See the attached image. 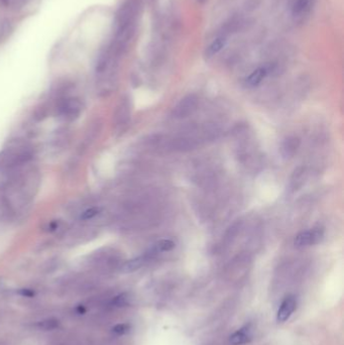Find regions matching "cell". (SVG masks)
<instances>
[{
  "label": "cell",
  "instance_id": "obj_1",
  "mask_svg": "<svg viewBox=\"0 0 344 345\" xmlns=\"http://www.w3.org/2000/svg\"><path fill=\"white\" fill-rule=\"evenodd\" d=\"M139 8L138 0H128L120 6L117 11L115 22L117 31L126 30L131 26H134V20Z\"/></svg>",
  "mask_w": 344,
  "mask_h": 345
},
{
  "label": "cell",
  "instance_id": "obj_2",
  "mask_svg": "<svg viewBox=\"0 0 344 345\" xmlns=\"http://www.w3.org/2000/svg\"><path fill=\"white\" fill-rule=\"evenodd\" d=\"M324 238V229L322 227H316L311 230L303 231L299 233L294 239V245L297 249H304L307 246L321 242Z\"/></svg>",
  "mask_w": 344,
  "mask_h": 345
},
{
  "label": "cell",
  "instance_id": "obj_3",
  "mask_svg": "<svg viewBox=\"0 0 344 345\" xmlns=\"http://www.w3.org/2000/svg\"><path fill=\"white\" fill-rule=\"evenodd\" d=\"M296 306H297V301L294 296L290 295L288 297H286L282 302L281 307L278 311V315H277L278 322L280 323L286 322L287 320L292 316L294 311L296 310Z\"/></svg>",
  "mask_w": 344,
  "mask_h": 345
},
{
  "label": "cell",
  "instance_id": "obj_4",
  "mask_svg": "<svg viewBox=\"0 0 344 345\" xmlns=\"http://www.w3.org/2000/svg\"><path fill=\"white\" fill-rule=\"evenodd\" d=\"M198 99L195 96H188L177 105L174 110V114L177 117H186L192 114L197 107Z\"/></svg>",
  "mask_w": 344,
  "mask_h": 345
},
{
  "label": "cell",
  "instance_id": "obj_5",
  "mask_svg": "<svg viewBox=\"0 0 344 345\" xmlns=\"http://www.w3.org/2000/svg\"><path fill=\"white\" fill-rule=\"evenodd\" d=\"M312 7V0H294L292 5V15L295 21H302L307 16Z\"/></svg>",
  "mask_w": 344,
  "mask_h": 345
},
{
  "label": "cell",
  "instance_id": "obj_6",
  "mask_svg": "<svg viewBox=\"0 0 344 345\" xmlns=\"http://www.w3.org/2000/svg\"><path fill=\"white\" fill-rule=\"evenodd\" d=\"M272 70L273 68L271 66H263L258 68L247 78L245 84H247L248 87H256L259 85Z\"/></svg>",
  "mask_w": 344,
  "mask_h": 345
},
{
  "label": "cell",
  "instance_id": "obj_7",
  "mask_svg": "<svg viewBox=\"0 0 344 345\" xmlns=\"http://www.w3.org/2000/svg\"><path fill=\"white\" fill-rule=\"evenodd\" d=\"M252 337L251 328L249 326H244L230 336L229 342L231 345H243L249 343L252 340Z\"/></svg>",
  "mask_w": 344,
  "mask_h": 345
},
{
  "label": "cell",
  "instance_id": "obj_8",
  "mask_svg": "<svg viewBox=\"0 0 344 345\" xmlns=\"http://www.w3.org/2000/svg\"><path fill=\"white\" fill-rule=\"evenodd\" d=\"M153 255L150 253V254H146L144 256H140V257H137L135 259H132L122 265L121 270L124 273H132V272H134V270H137L138 268H140L147 260L150 259V258Z\"/></svg>",
  "mask_w": 344,
  "mask_h": 345
},
{
  "label": "cell",
  "instance_id": "obj_9",
  "mask_svg": "<svg viewBox=\"0 0 344 345\" xmlns=\"http://www.w3.org/2000/svg\"><path fill=\"white\" fill-rule=\"evenodd\" d=\"M300 146V139L297 137H288L282 144V155L284 158H292L296 154L298 147Z\"/></svg>",
  "mask_w": 344,
  "mask_h": 345
},
{
  "label": "cell",
  "instance_id": "obj_10",
  "mask_svg": "<svg viewBox=\"0 0 344 345\" xmlns=\"http://www.w3.org/2000/svg\"><path fill=\"white\" fill-rule=\"evenodd\" d=\"M227 43V39L224 36H220L218 38H216L206 48L205 51V57L207 59H210L212 57H214L215 55H217L222 48L226 45Z\"/></svg>",
  "mask_w": 344,
  "mask_h": 345
},
{
  "label": "cell",
  "instance_id": "obj_11",
  "mask_svg": "<svg viewBox=\"0 0 344 345\" xmlns=\"http://www.w3.org/2000/svg\"><path fill=\"white\" fill-rule=\"evenodd\" d=\"M175 248V243L173 240L170 239H163L160 240L159 242L156 243V245L151 251L153 254H158V253H163V252H170Z\"/></svg>",
  "mask_w": 344,
  "mask_h": 345
},
{
  "label": "cell",
  "instance_id": "obj_12",
  "mask_svg": "<svg viewBox=\"0 0 344 345\" xmlns=\"http://www.w3.org/2000/svg\"><path fill=\"white\" fill-rule=\"evenodd\" d=\"M38 328L40 330L43 331H50V330H55L60 326V322L57 319H45L43 321L38 323Z\"/></svg>",
  "mask_w": 344,
  "mask_h": 345
},
{
  "label": "cell",
  "instance_id": "obj_13",
  "mask_svg": "<svg viewBox=\"0 0 344 345\" xmlns=\"http://www.w3.org/2000/svg\"><path fill=\"white\" fill-rule=\"evenodd\" d=\"M129 298L127 294H120L113 298L110 304L112 307H124L129 304Z\"/></svg>",
  "mask_w": 344,
  "mask_h": 345
},
{
  "label": "cell",
  "instance_id": "obj_14",
  "mask_svg": "<svg viewBox=\"0 0 344 345\" xmlns=\"http://www.w3.org/2000/svg\"><path fill=\"white\" fill-rule=\"evenodd\" d=\"M129 326L128 324H118L113 328V333L117 335H124L127 332H129Z\"/></svg>",
  "mask_w": 344,
  "mask_h": 345
},
{
  "label": "cell",
  "instance_id": "obj_15",
  "mask_svg": "<svg viewBox=\"0 0 344 345\" xmlns=\"http://www.w3.org/2000/svg\"><path fill=\"white\" fill-rule=\"evenodd\" d=\"M98 212H99V210H98L97 208H91V209H88L86 211H84L81 215V219L83 220H88V219H91L93 218L95 215L98 214Z\"/></svg>",
  "mask_w": 344,
  "mask_h": 345
},
{
  "label": "cell",
  "instance_id": "obj_16",
  "mask_svg": "<svg viewBox=\"0 0 344 345\" xmlns=\"http://www.w3.org/2000/svg\"><path fill=\"white\" fill-rule=\"evenodd\" d=\"M21 294L23 296H27V297H32V296H34V292H32L30 290H22Z\"/></svg>",
  "mask_w": 344,
  "mask_h": 345
},
{
  "label": "cell",
  "instance_id": "obj_17",
  "mask_svg": "<svg viewBox=\"0 0 344 345\" xmlns=\"http://www.w3.org/2000/svg\"><path fill=\"white\" fill-rule=\"evenodd\" d=\"M9 1H10V0H0V2H1V4H2L3 6H8Z\"/></svg>",
  "mask_w": 344,
  "mask_h": 345
}]
</instances>
